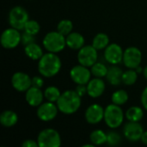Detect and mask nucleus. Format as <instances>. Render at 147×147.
Returning <instances> with one entry per match:
<instances>
[{
    "instance_id": "f257e3e1",
    "label": "nucleus",
    "mask_w": 147,
    "mask_h": 147,
    "mask_svg": "<svg viewBox=\"0 0 147 147\" xmlns=\"http://www.w3.org/2000/svg\"><path fill=\"white\" fill-rule=\"evenodd\" d=\"M59 110L65 115H72L76 113L81 106V96L76 90H65L56 102Z\"/></svg>"
},
{
    "instance_id": "f03ea898",
    "label": "nucleus",
    "mask_w": 147,
    "mask_h": 147,
    "mask_svg": "<svg viewBox=\"0 0 147 147\" xmlns=\"http://www.w3.org/2000/svg\"><path fill=\"white\" fill-rule=\"evenodd\" d=\"M61 69V60L54 53H47L39 59L38 71L45 78H52L59 73Z\"/></svg>"
},
{
    "instance_id": "7ed1b4c3",
    "label": "nucleus",
    "mask_w": 147,
    "mask_h": 147,
    "mask_svg": "<svg viewBox=\"0 0 147 147\" xmlns=\"http://www.w3.org/2000/svg\"><path fill=\"white\" fill-rule=\"evenodd\" d=\"M43 47L47 52L58 53L66 46L65 36L59 31H51L47 33L42 40Z\"/></svg>"
},
{
    "instance_id": "20e7f679",
    "label": "nucleus",
    "mask_w": 147,
    "mask_h": 147,
    "mask_svg": "<svg viewBox=\"0 0 147 147\" xmlns=\"http://www.w3.org/2000/svg\"><path fill=\"white\" fill-rule=\"evenodd\" d=\"M103 120L109 127L112 129H115L123 123L124 113L119 105L112 103V104L108 105L104 109V119Z\"/></svg>"
},
{
    "instance_id": "39448f33",
    "label": "nucleus",
    "mask_w": 147,
    "mask_h": 147,
    "mask_svg": "<svg viewBox=\"0 0 147 147\" xmlns=\"http://www.w3.org/2000/svg\"><path fill=\"white\" fill-rule=\"evenodd\" d=\"M37 142L39 147H59L61 145V138L57 130L46 128L40 132Z\"/></svg>"
},
{
    "instance_id": "423d86ee",
    "label": "nucleus",
    "mask_w": 147,
    "mask_h": 147,
    "mask_svg": "<svg viewBox=\"0 0 147 147\" xmlns=\"http://www.w3.org/2000/svg\"><path fill=\"white\" fill-rule=\"evenodd\" d=\"M8 20L10 27L22 30L24 29V27L28 21V13L23 7L15 6L10 9Z\"/></svg>"
},
{
    "instance_id": "0eeeda50",
    "label": "nucleus",
    "mask_w": 147,
    "mask_h": 147,
    "mask_svg": "<svg viewBox=\"0 0 147 147\" xmlns=\"http://www.w3.org/2000/svg\"><path fill=\"white\" fill-rule=\"evenodd\" d=\"M22 41V34L19 30L14 28H6L1 34L0 44L3 48L13 49L16 47Z\"/></svg>"
},
{
    "instance_id": "6e6552de",
    "label": "nucleus",
    "mask_w": 147,
    "mask_h": 147,
    "mask_svg": "<svg viewBox=\"0 0 147 147\" xmlns=\"http://www.w3.org/2000/svg\"><path fill=\"white\" fill-rule=\"evenodd\" d=\"M97 50L91 46H84L78 53V61L80 65L91 67L97 61Z\"/></svg>"
},
{
    "instance_id": "1a4fd4ad",
    "label": "nucleus",
    "mask_w": 147,
    "mask_h": 147,
    "mask_svg": "<svg viewBox=\"0 0 147 147\" xmlns=\"http://www.w3.org/2000/svg\"><path fill=\"white\" fill-rule=\"evenodd\" d=\"M142 60V53L138 47H130L124 51L123 63L129 69H136L140 65Z\"/></svg>"
},
{
    "instance_id": "9d476101",
    "label": "nucleus",
    "mask_w": 147,
    "mask_h": 147,
    "mask_svg": "<svg viewBox=\"0 0 147 147\" xmlns=\"http://www.w3.org/2000/svg\"><path fill=\"white\" fill-rule=\"evenodd\" d=\"M91 74L89 67L80 64L73 66L70 71V77L77 84H87L91 78Z\"/></svg>"
},
{
    "instance_id": "9b49d317",
    "label": "nucleus",
    "mask_w": 147,
    "mask_h": 147,
    "mask_svg": "<svg viewBox=\"0 0 147 147\" xmlns=\"http://www.w3.org/2000/svg\"><path fill=\"white\" fill-rule=\"evenodd\" d=\"M58 106L54 102H48L41 103L37 109V116L42 121H51L55 119L58 115Z\"/></svg>"
},
{
    "instance_id": "f8f14e48",
    "label": "nucleus",
    "mask_w": 147,
    "mask_h": 147,
    "mask_svg": "<svg viewBox=\"0 0 147 147\" xmlns=\"http://www.w3.org/2000/svg\"><path fill=\"white\" fill-rule=\"evenodd\" d=\"M12 87L19 92H26L32 86V78L25 72L16 71L11 78Z\"/></svg>"
},
{
    "instance_id": "ddd939ff",
    "label": "nucleus",
    "mask_w": 147,
    "mask_h": 147,
    "mask_svg": "<svg viewBox=\"0 0 147 147\" xmlns=\"http://www.w3.org/2000/svg\"><path fill=\"white\" fill-rule=\"evenodd\" d=\"M123 133L125 138L128 141L136 142L141 140L144 129L139 121H129L125 125Z\"/></svg>"
},
{
    "instance_id": "4468645a",
    "label": "nucleus",
    "mask_w": 147,
    "mask_h": 147,
    "mask_svg": "<svg viewBox=\"0 0 147 147\" xmlns=\"http://www.w3.org/2000/svg\"><path fill=\"white\" fill-rule=\"evenodd\" d=\"M124 51L121 47L116 43L109 44L104 51V58L111 65H117L123 60Z\"/></svg>"
},
{
    "instance_id": "2eb2a0df",
    "label": "nucleus",
    "mask_w": 147,
    "mask_h": 147,
    "mask_svg": "<svg viewBox=\"0 0 147 147\" xmlns=\"http://www.w3.org/2000/svg\"><path fill=\"white\" fill-rule=\"evenodd\" d=\"M84 116L88 123L93 125L97 124L104 119V109L97 103L91 104L87 108Z\"/></svg>"
},
{
    "instance_id": "dca6fc26",
    "label": "nucleus",
    "mask_w": 147,
    "mask_h": 147,
    "mask_svg": "<svg viewBox=\"0 0 147 147\" xmlns=\"http://www.w3.org/2000/svg\"><path fill=\"white\" fill-rule=\"evenodd\" d=\"M105 90V84L101 78H95L87 84V94L93 98L101 96Z\"/></svg>"
},
{
    "instance_id": "f3484780",
    "label": "nucleus",
    "mask_w": 147,
    "mask_h": 147,
    "mask_svg": "<svg viewBox=\"0 0 147 147\" xmlns=\"http://www.w3.org/2000/svg\"><path fill=\"white\" fill-rule=\"evenodd\" d=\"M44 97V92L40 88L34 86H31L25 94L26 102L31 107H39L42 103Z\"/></svg>"
},
{
    "instance_id": "a211bd4d",
    "label": "nucleus",
    "mask_w": 147,
    "mask_h": 147,
    "mask_svg": "<svg viewBox=\"0 0 147 147\" xmlns=\"http://www.w3.org/2000/svg\"><path fill=\"white\" fill-rule=\"evenodd\" d=\"M66 46L72 50H79L84 46V36L77 32H71L65 36Z\"/></svg>"
},
{
    "instance_id": "6ab92c4d",
    "label": "nucleus",
    "mask_w": 147,
    "mask_h": 147,
    "mask_svg": "<svg viewBox=\"0 0 147 147\" xmlns=\"http://www.w3.org/2000/svg\"><path fill=\"white\" fill-rule=\"evenodd\" d=\"M122 75L123 71L120 67L116 65H112L109 68L106 78L110 84L116 86L120 85L122 83Z\"/></svg>"
},
{
    "instance_id": "aec40b11",
    "label": "nucleus",
    "mask_w": 147,
    "mask_h": 147,
    "mask_svg": "<svg viewBox=\"0 0 147 147\" xmlns=\"http://www.w3.org/2000/svg\"><path fill=\"white\" fill-rule=\"evenodd\" d=\"M18 121V116L12 110H5L0 115V124L4 127H14Z\"/></svg>"
},
{
    "instance_id": "412c9836",
    "label": "nucleus",
    "mask_w": 147,
    "mask_h": 147,
    "mask_svg": "<svg viewBox=\"0 0 147 147\" xmlns=\"http://www.w3.org/2000/svg\"><path fill=\"white\" fill-rule=\"evenodd\" d=\"M24 52L25 54L33 60H39L44 54L41 47L34 42L25 46Z\"/></svg>"
},
{
    "instance_id": "4be33fe9",
    "label": "nucleus",
    "mask_w": 147,
    "mask_h": 147,
    "mask_svg": "<svg viewBox=\"0 0 147 147\" xmlns=\"http://www.w3.org/2000/svg\"><path fill=\"white\" fill-rule=\"evenodd\" d=\"M125 115L128 121H140L144 116V111L140 107L133 106L127 110Z\"/></svg>"
},
{
    "instance_id": "5701e85b",
    "label": "nucleus",
    "mask_w": 147,
    "mask_h": 147,
    "mask_svg": "<svg viewBox=\"0 0 147 147\" xmlns=\"http://www.w3.org/2000/svg\"><path fill=\"white\" fill-rule=\"evenodd\" d=\"M109 45V38L104 33L97 34L92 40V46L96 50L105 49Z\"/></svg>"
},
{
    "instance_id": "b1692460",
    "label": "nucleus",
    "mask_w": 147,
    "mask_h": 147,
    "mask_svg": "<svg viewBox=\"0 0 147 147\" xmlns=\"http://www.w3.org/2000/svg\"><path fill=\"white\" fill-rule=\"evenodd\" d=\"M90 140L94 146H101L107 143V134L101 129L94 130L90 135Z\"/></svg>"
},
{
    "instance_id": "393cba45",
    "label": "nucleus",
    "mask_w": 147,
    "mask_h": 147,
    "mask_svg": "<svg viewBox=\"0 0 147 147\" xmlns=\"http://www.w3.org/2000/svg\"><path fill=\"white\" fill-rule=\"evenodd\" d=\"M111 100H112V102L116 105H119V106L123 105L128 100V94L124 90H118L112 94Z\"/></svg>"
},
{
    "instance_id": "a878e982",
    "label": "nucleus",
    "mask_w": 147,
    "mask_h": 147,
    "mask_svg": "<svg viewBox=\"0 0 147 147\" xmlns=\"http://www.w3.org/2000/svg\"><path fill=\"white\" fill-rule=\"evenodd\" d=\"M60 96L61 93L59 90L55 86H49L44 91V96L48 102H56Z\"/></svg>"
},
{
    "instance_id": "bb28decb",
    "label": "nucleus",
    "mask_w": 147,
    "mask_h": 147,
    "mask_svg": "<svg viewBox=\"0 0 147 147\" xmlns=\"http://www.w3.org/2000/svg\"><path fill=\"white\" fill-rule=\"evenodd\" d=\"M138 72L134 71V69H130L123 72L122 75V83L127 86L133 85L136 83L138 79Z\"/></svg>"
},
{
    "instance_id": "cd10ccee",
    "label": "nucleus",
    "mask_w": 147,
    "mask_h": 147,
    "mask_svg": "<svg viewBox=\"0 0 147 147\" xmlns=\"http://www.w3.org/2000/svg\"><path fill=\"white\" fill-rule=\"evenodd\" d=\"M90 71H91V73L93 76H95L96 78H102L107 76L109 68L105 65L96 62V64H94L91 66Z\"/></svg>"
},
{
    "instance_id": "c85d7f7f",
    "label": "nucleus",
    "mask_w": 147,
    "mask_h": 147,
    "mask_svg": "<svg viewBox=\"0 0 147 147\" xmlns=\"http://www.w3.org/2000/svg\"><path fill=\"white\" fill-rule=\"evenodd\" d=\"M72 28H73V24H72L71 21H70L68 19L61 20L58 23V26H57V31H59L60 34H62L65 36H66L70 33H71Z\"/></svg>"
},
{
    "instance_id": "c756f323",
    "label": "nucleus",
    "mask_w": 147,
    "mask_h": 147,
    "mask_svg": "<svg viewBox=\"0 0 147 147\" xmlns=\"http://www.w3.org/2000/svg\"><path fill=\"white\" fill-rule=\"evenodd\" d=\"M40 29V26L38 22L34 20H28L24 27V32H27L32 35H36Z\"/></svg>"
},
{
    "instance_id": "7c9ffc66",
    "label": "nucleus",
    "mask_w": 147,
    "mask_h": 147,
    "mask_svg": "<svg viewBox=\"0 0 147 147\" xmlns=\"http://www.w3.org/2000/svg\"><path fill=\"white\" fill-rule=\"evenodd\" d=\"M121 142V137L116 132H109L107 134V144L110 146H119Z\"/></svg>"
},
{
    "instance_id": "2f4dec72",
    "label": "nucleus",
    "mask_w": 147,
    "mask_h": 147,
    "mask_svg": "<svg viewBox=\"0 0 147 147\" xmlns=\"http://www.w3.org/2000/svg\"><path fill=\"white\" fill-rule=\"evenodd\" d=\"M24 46H27L30 43L34 42V35H32L27 32H24L22 34V41H21Z\"/></svg>"
},
{
    "instance_id": "473e14b6",
    "label": "nucleus",
    "mask_w": 147,
    "mask_h": 147,
    "mask_svg": "<svg viewBox=\"0 0 147 147\" xmlns=\"http://www.w3.org/2000/svg\"><path fill=\"white\" fill-rule=\"evenodd\" d=\"M43 84H44V80L41 77L35 76V77L32 78V86L41 89Z\"/></svg>"
},
{
    "instance_id": "72a5a7b5",
    "label": "nucleus",
    "mask_w": 147,
    "mask_h": 147,
    "mask_svg": "<svg viewBox=\"0 0 147 147\" xmlns=\"http://www.w3.org/2000/svg\"><path fill=\"white\" fill-rule=\"evenodd\" d=\"M75 90L82 97L85 94H87V84H78Z\"/></svg>"
},
{
    "instance_id": "f704fd0d",
    "label": "nucleus",
    "mask_w": 147,
    "mask_h": 147,
    "mask_svg": "<svg viewBox=\"0 0 147 147\" xmlns=\"http://www.w3.org/2000/svg\"><path fill=\"white\" fill-rule=\"evenodd\" d=\"M22 147H39L38 142L34 141L33 140H26L23 141V143L22 144Z\"/></svg>"
},
{
    "instance_id": "c9c22d12",
    "label": "nucleus",
    "mask_w": 147,
    "mask_h": 147,
    "mask_svg": "<svg viewBox=\"0 0 147 147\" xmlns=\"http://www.w3.org/2000/svg\"><path fill=\"white\" fill-rule=\"evenodd\" d=\"M141 103L144 109L147 111V87L145 88V90L141 94Z\"/></svg>"
},
{
    "instance_id": "e433bc0d",
    "label": "nucleus",
    "mask_w": 147,
    "mask_h": 147,
    "mask_svg": "<svg viewBox=\"0 0 147 147\" xmlns=\"http://www.w3.org/2000/svg\"><path fill=\"white\" fill-rule=\"evenodd\" d=\"M141 142L143 143V144H145V145H146L147 146V131L146 132H144L143 133V134H142V137H141Z\"/></svg>"
},
{
    "instance_id": "4c0bfd02",
    "label": "nucleus",
    "mask_w": 147,
    "mask_h": 147,
    "mask_svg": "<svg viewBox=\"0 0 147 147\" xmlns=\"http://www.w3.org/2000/svg\"><path fill=\"white\" fill-rule=\"evenodd\" d=\"M143 74H144V77L146 78L147 80V65L145 67V69L143 70Z\"/></svg>"
},
{
    "instance_id": "58836bf2",
    "label": "nucleus",
    "mask_w": 147,
    "mask_h": 147,
    "mask_svg": "<svg viewBox=\"0 0 147 147\" xmlns=\"http://www.w3.org/2000/svg\"><path fill=\"white\" fill-rule=\"evenodd\" d=\"M136 71H137L138 73H140L141 71H143V69L140 67V66H138V67L136 68Z\"/></svg>"
}]
</instances>
